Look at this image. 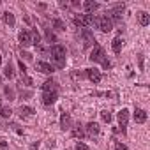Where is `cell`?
I'll return each mask as SVG.
<instances>
[{
  "mask_svg": "<svg viewBox=\"0 0 150 150\" xmlns=\"http://www.w3.org/2000/svg\"><path fill=\"white\" fill-rule=\"evenodd\" d=\"M50 53H51V58L57 62V67L62 69L65 65V48L62 44H53L51 50H50Z\"/></svg>",
  "mask_w": 150,
  "mask_h": 150,
  "instance_id": "cell-1",
  "label": "cell"
},
{
  "mask_svg": "<svg viewBox=\"0 0 150 150\" xmlns=\"http://www.w3.org/2000/svg\"><path fill=\"white\" fill-rule=\"evenodd\" d=\"M72 21L76 27H90L96 23V18H94V14H76Z\"/></svg>",
  "mask_w": 150,
  "mask_h": 150,
  "instance_id": "cell-2",
  "label": "cell"
},
{
  "mask_svg": "<svg viewBox=\"0 0 150 150\" xmlns=\"http://www.w3.org/2000/svg\"><path fill=\"white\" fill-rule=\"evenodd\" d=\"M92 62H104L106 60V53H104V50H103V46H99V44H94V50H92V53H90V57H88Z\"/></svg>",
  "mask_w": 150,
  "mask_h": 150,
  "instance_id": "cell-3",
  "label": "cell"
},
{
  "mask_svg": "<svg viewBox=\"0 0 150 150\" xmlns=\"http://www.w3.org/2000/svg\"><path fill=\"white\" fill-rule=\"evenodd\" d=\"M96 21H97V27L101 28V32L108 34V32L113 30V21L110 20V16H101V18H97Z\"/></svg>",
  "mask_w": 150,
  "mask_h": 150,
  "instance_id": "cell-4",
  "label": "cell"
},
{
  "mask_svg": "<svg viewBox=\"0 0 150 150\" xmlns=\"http://www.w3.org/2000/svg\"><path fill=\"white\" fill-rule=\"evenodd\" d=\"M81 39H83V48H90L94 42H96V37H94V32L90 28H81L80 32Z\"/></svg>",
  "mask_w": 150,
  "mask_h": 150,
  "instance_id": "cell-5",
  "label": "cell"
},
{
  "mask_svg": "<svg viewBox=\"0 0 150 150\" xmlns=\"http://www.w3.org/2000/svg\"><path fill=\"white\" fill-rule=\"evenodd\" d=\"M117 118H118V124H120V127H122V134H125V132H127V120H129V111H127L125 108H122V110L118 111Z\"/></svg>",
  "mask_w": 150,
  "mask_h": 150,
  "instance_id": "cell-6",
  "label": "cell"
},
{
  "mask_svg": "<svg viewBox=\"0 0 150 150\" xmlns=\"http://www.w3.org/2000/svg\"><path fill=\"white\" fill-rule=\"evenodd\" d=\"M85 76H87L94 85H97V83L101 81V78H103V76H101V71L96 69V67H94V69H85Z\"/></svg>",
  "mask_w": 150,
  "mask_h": 150,
  "instance_id": "cell-7",
  "label": "cell"
},
{
  "mask_svg": "<svg viewBox=\"0 0 150 150\" xmlns=\"http://www.w3.org/2000/svg\"><path fill=\"white\" fill-rule=\"evenodd\" d=\"M99 132H101L99 124H96V122H88V124H87V127H85V134H87L88 138H94V136H97Z\"/></svg>",
  "mask_w": 150,
  "mask_h": 150,
  "instance_id": "cell-8",
  "label": "cell"
},
{
  "mask_svg": "<svg viewBox=\"0 0 150 150\" xmlns=\"http://www.w3.org/2000/svg\"><path fill=\"white\" fill-rule=\"evenodd\" d=\"M124 9H125V6L124 4H117L113 9H111V21L115 20V21H120V18H122V13H124Z\"/></svg>",
  "mask_w": 150,
  "mask_h": 150,
  "instance_id": "cell-9",
  "label": "cell"
},
{
  "mask_svg": "<svg viewBox=\"0 0 150 150\" xmlns=\"http://www.w3.org/2000/svg\"><path fill=\"white\" fill-rule=\"evenodd\" d=\"M58 97V92H44L42 94V104L44 106H51Z\"/></svg>",
  "mask_w": 150,
  "mask_h": 150,
  "instance_id": "cell-10",
  "label": "cell"
},
{
  "mask_svg": "<svg viewBox=\"0 0 150 150\" xmlns=\"http://www.w3.org/2000/svg\"><path fill=\"white\" fill-rule=\"evenodd\" d=\"M18 39H20V44H21L23 48H27V46L32 44V39H30V32H28V30H21L20 35H18Z\"/></svg>",
  "mask_w": 150,
  "mask_h": 150,
  "instance_id": "cell-11",
  "label": "cell"
},
{
  "mask_svg": "<svg viewBox=\"0 0 150 150\" xmlns=\"http://www.w3.org/2000/svg\"><path fill=\"white\" fill-rule=\"evenodd\" d=\"M35 69L39 71V72H42V74H51L55 69H53V65H50V64H46V62H35Z\"/></svg>",
  "mask_w": 150,
  "mask_h": 150,
  "instance_id": "cell-12",
  "label": "cell"
},
{
  "mask_svg": "<svg viewBox=\"0 0 150 150\" xmlns=\"http://www.w3.org/2000/svg\"><path fill=\"white\" fill-rule=\"evenodd\" d=\"M146 117H148V115H146L145 110H141V108H136V110H134V122H136V124H145V122H146Z\"/></svg>",
  "mask_w": 150,
  "mask_h": 150,
  "instance_id": "cell-13",
  "label": "cell"
},
{
  "mask_svg": "<svg viewBox=\"0 0 150 150\" xmlns=\"http://www.w3.org/2000/svg\"><path fill=\"white\" fill-rule=\"evenodd\" d=\"M41 88H42V92H57V90H58V87H57V83H55L53 80H46V81L41 85Z\"/></svg>",
  "mask_w": 150,
  "mask_h": 150,
  "instance_id": "cell-14",
  "label": "cell"
},
{
  "mask_svg": "<svg viewBox=\"0 0 150 150\" xmlns=\"http://www.w3.org/2000/svg\"><path fill=\"white\" fill-rule=\"evenodd\" d=\"M60 127H62L64 131L71 129V115H69V113H62V115H60Z\"/></svg>",
  "mask_w": 150,
  "mask_h": 150,
  "instance_id": "cell-15",
  "label": "cell"
},
{
  "mask_svg": "<svg viewBox=\"0 0 150 150\" xmlns=\"http://www.w3.org/2000/svg\"><path fill=\"white\" fill-rule=\"evenodd\" d=\"M138 21H139L141 27H146V25L150 23V14L145 13V11H139V13H138Z\"/></svg>",
  "mask_w": 150,
  "mask_h": 150,
  "instance_id": "cell-16",
  "label": "cell"
},
{
  "mask_svg": "<svg viewBox=\"0 0 150 150\" xmlns=\"http://www.w3.org/2000/svg\"><path fill=\"white\" fill-rule=\"evenodd\" d=\"M18 113H20L21 118H27V117L34 115L35 111H34V108H30V106H20V108H18Z\"/></svg>",
  "mask_w": 150,
  "mask_h": 150,
  "instance_id": "cell-17",
  "label": "cell"
},
{
  "mask_svg": "<svg viewBox=\"0 0 150 150\" xmlns=\"http://www.w3.org/2000/svg\"><path fill=\"white\" fill-rule=\"evenodd\" d=\"M83 9L87 11V14H92V13H96L99 9V4L97 2H90V0H88V2L83 4Z\"/></svg>",
  "mask_w": 150,
  "mask_h": 150,
  "instance_id": "cell-18",
  "label": "cell"
},
{
  "mask_svg": "<svg viewBox=\"0 0 150 150\" xmlns=\"http://www.w3.org/2000/svg\"><path fill=\"white\" fill-rule=\"evenodd\" d=\"M122 46H124V41H122V37H115V39H113V42H111V48H113V51H115V53H120V51H122Z\"/></svg>",
  "mask_w": 150,
  "mask_h": 150,
  "instance_id": "cell-19",
  "label": "cell"
},
{
  "mask_svg": "<svg viewBox=\"0 0 150 150\" xmlns=\"http://www.w3.org/2000/svg\"><path fill=\"white\" fill-rule=\"evenodd\" d=\"M4 23L9 25V27H14V25H16L14 14H13V13H4Z\"/></svg>",
  "mask_w": 150,
  "mask_h": 150,
  "instance_id": "cell-20",
  "label": "cell"
},
{
  "mask_svg": "<svg viewBox=\"0 0 150 150\" xmlns=\"http://www.w3.org/2000/svg\"><path fill=\"white\" fill-rule=\"evenodd\" d=\"M4 76H6V78H9V80H13V78H14V71H13V64H11V62L4 67Z\"/></svg>",
  "mask_w": 150,
  "mask_h": 150,
  "instance_id": "cell-21",
  "label": "cell"
},
{
  "mask_svg": "<svg viewBox=\"0 0 150 150\" xmlns=\"http://www.w3.org/2000/svg\"><path fill=\"white\" fill-rule=\"evenodd\" d=\"M72 136H76V138H83L85 136V129L78 124V125H74V129H72Z\"/></svg>",
  "mask_w": 150,
  "mask_h": 150,
  "instance_id": "cell-22",
  "label": "cell"
},
{
  "mask_svg": "<svg viewBox=\"0 0 150 150\" xmlns=\"http://www.w3.org/2000/svg\"><path fill=\"white\" fill-rule=\"evenodd\" d=\"M53 27H55V30H58V32H64V30H65V23H64L60 18H55V20H53Z\"/></svg>",
  "mask_w": 150,
  "mask_h": 150,
  "instance_id": "cell-23",
  "label": "cell"
},
{
  "mask_svg": "<svg viewBox=\"0 0 150 150\" xmlns=\"http://www.w3.org/2000/svg\"><path fill=\"white\" fill-rule=\"evenodd\" d=\"M11 115H13V110L9 106H2V108H0V117H2V118H11Z\"/></svg>",
  "mask_w": 150,
  "mask_h": 150,
  "instance_id": "cell-24",
  "label": "cell"
},
{
  "mask_svg": "<svg viewBox=\"0 0 150 150\" xmlns=\"http://www.w3.org/2000/svg\"><path fill=\"white\" fill-rule=\"evenodd\" d=\"M30 39H32V44H35V46H39V42H41V35H39V32L34 28L32 32H30Z\"/></svg>",
  "mask_w": 150,
  "mask_h": 150,
  "instance_id": "cell-25",
  "label": "cell"
},
{
  "mask_svg": "<svg viewBox=\"0 0 150 150\" xmlns=\"http://www.w3.org/2000/svg\"><path fill=\"white\" fill-rule=\"evenodd\" d=\"M4 94H6V97H7L9 101H14V90H13L11 87H6V88H4Z\"/></svg>",
  "mask_w": 150,
  "mask_h": 150,
  "instance_id": "cell-26",
  "label": "cell"
},
{
  "mask_svg": "<svg viewBox=\"0 0 150 150\" xmlns=\"http://www.w3.org/2000/svg\"><path fill=\"white\" fill-rule=\"evenodd\" d=\"M101 118H103V122L110 124V122H111V113H110V111H101Z\"/></svg>",
  "mask_w": 150,
  "mask_h": 150,
  "instance_id": "cell-27",
  "label": "cell"
},
{
  "mask_svg": "<svg viewBox=\"0 0 150 150\" xmlns=\"http://www.w3.org/2000/svg\"><path fill=\"white\" fill-rule=\"evenodd\" d=\"M46 39H48L50 42H57V37H55V34H53L51 30H48V28H46Z\"/></svg>",
  "mask_w": 150,
  "mask_h": 150,
  "instance_id": "cell-28",
  "label": "cell"
},
{
  "mask_svg": "<svg viewBox=\"0 0 150 150\" xmlns=\"http://www.w3.org/2000/svg\"><path fill=\"white\" fill-rule=\"evenodd\" d=\"M72 78H74V80H83V78H85V71H83V72H81V71H80V72L74 71V72H72Z\"/></svg>",
  "mask_w": 150,
  "mask_h": 150,
  "instance_id": "cell-29",
  "label": "cell"
},
{
  "mask_svg": "<svg viewBox=\"0 0 150 150\" xmlns=\"http://www.w3.org/2000/svg\"><path fill=\"white\" fill-rule=\"evenodd\" d=\"M18 65H20V72H21V76H25V74H27V67H25V64L20 60V62H18Z\"/></svg>",
  "mask_w": 150,
  "mask_h": 150,
  "instance_id": "cell-30",
  "label": "cell"
},
{
  "mask_svg": "<svg viewBox=\"0 0 150 150\" xmlns=\"http://www.w3.org/2000/svg\"><path fill=\"white\" fill-rule=\"evenodd\" d=\"M76 150H88V145H85V143L78 141V143H76Z\"/></svg>",
  "mask_w": 150,
  "mask_h": 150,
  "instance_id": "cell-31",
  "label": "cell"
},
{
  "mask_svg": "<svg viewBox=\"0 0 150 150\" xmlns=\"http://www.w3.org/2000/svg\"><path fill=\"white\" fill-rule=\"evenodd\" d=\"M115 150H127V146H125L124 143H117V145H115Z\"/></svg>",
  "mask_w": 150,
  "mask_h": 150,
  "instance_id": "cell-32",
  "label": "cell"
},
{
  "mask_svg": "<svg viewBox=\"0 0 150 150\" xmlns=\"http://www.w3.org/2000/svg\"><path fill=\"white\" fill-rule=\"evenodd\" d=\"M21 57H25L27 60H32V55H30V53H27V51H21Z\"/></svg>",
  "mask_w": 150,
  "mask_h": 150,
  "instance_id": "cell-33",
  "label": "cell"
},
{
  "mask_svg": "<svg viewBox=\"0 0 150 150\" xmlns=\"http://www.w3.org/2000/svg\"><path fill=\"white\" fill-rule=\"evenodd\" d=\"M138 60H139V71H143V55H138Z\"/></svg>",
  "mask_w": 150,
  "mask_h": 150,
  "instance_id": "cell-34",
  "label": "cell"
},
{
  "mask_svg": "<svg viewBox=\"0 0 150 150\" xmlns=\"http://www.w3.org/2000/svg\"><path fill=\"white\" fill-rule=\"evenodd\" d=\"M103 67H104V69H111V62L104 60V62H103Z\"/></svg>",
  "mask_w": 150,
  "mask_h": 150,
  "instance_id": "cell-35",
  "label": "cell"
},
{
  "mask_svg": "<svg viewBox=\"0 0 150 150\" xmlns=\"http://www.w3.org/2000/svg\"><path fill=\"white\" fill-rule=\"evenodd\" d=\"M0 146H2V150H7V143H6V141L0 143Z\"/></svg>",
  "mask_w": 150,
  "mask_h": 150,
  "instance_id": "cell-36",
  "label": "cell"
},
{
  "mask_svg": "<svg viewBox=\"0 0 150 150\" xmlns=\"http://www.w3.org/2000/svg\"><path fill=\"white\" fill-rule=\"evenodd\" d=\"M0 64H2V57H0Z\"/></svg>",
  "mask_w": 150,
  "mask_h": 150,
  "instance_id": "cell-37",
  "label": "cell"
},
{
  "mask_svg": "<svg viewBox=\"0 0 150 150\" xmlns=\"http://www.w3.org/2000/svg\"><path fill=\"white\" fill-rule=\"evenodd\" d=\"M0 83H2V76H0Z\"/></svg>",
  "mask_w": 150,
  "mask_h": 150,
  "instance_id": "cell-38",
  "label": "cell"
}]
</instances>
